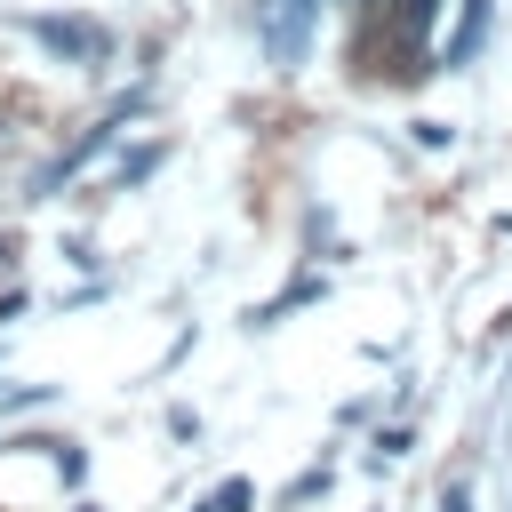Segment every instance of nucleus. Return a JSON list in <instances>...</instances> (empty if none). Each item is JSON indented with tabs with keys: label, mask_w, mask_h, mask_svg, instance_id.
I'll return each instance as SVG.
<instances>
[]
</instances>
